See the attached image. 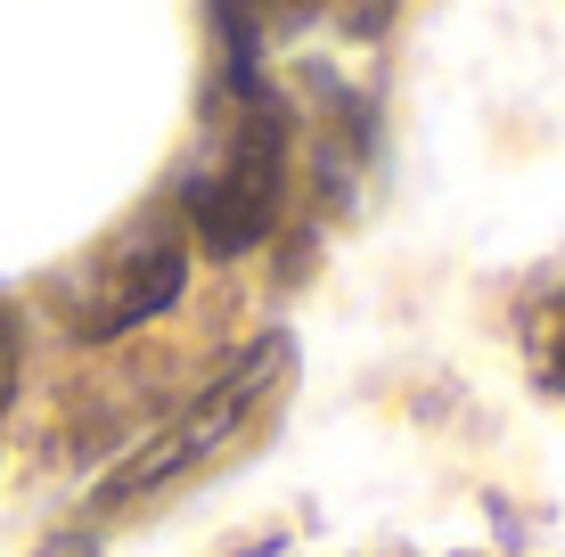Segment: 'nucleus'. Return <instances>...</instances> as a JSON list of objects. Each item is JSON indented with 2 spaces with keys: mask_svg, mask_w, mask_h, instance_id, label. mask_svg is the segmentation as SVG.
<instances>
[{
  "mask_svg": "<svg viewBox=\"0 0 565 557\" xmlns=\"http://www.w3.org/2000/svg\"><path fill=\"white\" fill-rule=\"evenodd\" d=\"M287 369H296V344H287V336H263L246 361H230V369L213 377V386L189 401L164 435H148V443L107 475V484H99V508H140V501H156V492H172L181 475L213 468V459H222V451L270 410V401H279Z\"/></svg>",
  "mask_w": 565,
  "mask_h": 557,
  "instance_id": "nucleus-1",
  "label": "nucleus"
},
{
  "mask_svg": "<svg viewBox=\"0 0 565 557\" xmlns=\"http://www.w3.org/2000/svg\"><path fill=\"white\" fill-rule=\"evenodd\" d=\"M279 197H287V124L255 99L246 124L222 140V157L189 181V222H198L205 255H246L270 238Z\"/></svg>",
  "mask_w": 565,
  "mask_h": 557,
  "instance_id": "nucleus-2",
  "label": "nucleus"
},
{
  "mask_svg": "<svg viewBox=\"0 0 565 557\" xmlns=\"http://www.w3.org/2000/svg\"><path fill=\"white\" fill-rule=\"evenodd\" d=\"M181 238H172L164 222H140L124 246H115L107 271H90V296L74 303V336L83 344H107L124 329H140V320H156L172 296H181Z\"/></svg>",
  "mask_w": 565,
  "mask_h": 557,
  "instance_id": "nucleus-3",
  "label": "nucleus"
},
{
  "mask_svg": "<svg viewBox=\"0 0 565 557\" xmlns=\"http://www.w3.org/2000/svg\"><path fill=\"white\" fill-rule=\"evenodd\" d=\"M524 353H533V377L550 394H565V287L550 303H533V320H524Z\"/></svg>",
  "mask_w": 565,
  "mask_h": 557,
  "instance_id": "nucleus-4",
  "label": "nucleus"
},
{
  "mask_svg": "<svg viewBox=\"0 0 565 557\" xmlns=\"http://www.w3.org/2000/svg\"><path fill=\"white\" fill-rule=\"evenodd\" d=\"M17 369H25V329H17V312L0 303V418H9V401H17Z\"/></svg>",
  "mask_w": 565,
  "mask_h": 557,
  "instance_id": "nucleus-5",
  "label": "nucleus"
}]
</instances>
